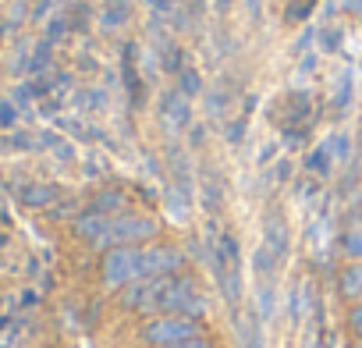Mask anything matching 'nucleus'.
<instances>
[{"label": "nucleus", "mask_w": 362, "mask_h": 348, "mask_svg": "<svg viewBox=\"0 0 362 348\" xmlns=\"http://www.w3.org/2000/svg\"><path fill=\"white\" fill-rule=\"evenodd\" d=\"M75 231L96 245V249H117V245H139V242H149L160 235V224L153 217H142V214H100V210H89L75 221Z\"/></svg>", "instance_id": "obj_1"}, {"label": "nucleus", "mask_w": 362, "mask_h": 348, "mask_svg": "<svg viewBox=\"0 0 362 348\" xmlns=\"http://www.w3.org/2000/svg\"><path fill=\"white\" fill-rule=\"evenodd\" d=\"M146 277V249L139 245H117L103 256V284L107 288H128Z\"/></svg>", "instance_id": "obj_2"}, {"label": "nucleus", "mask_w": 362, "mask_h": 348, "mask_svg": "<svg viewBox=\"0 0 362 348\" xmlns=\"http://www.w3.org/2000/svg\"><path fill=\"white\" fill-rule=\"evenodd\" d=\"M199 334H203V327L196 323V316H181V313H160L142 327V337L153 348H163V344H174V341H189V337H199Z\"/></svg>", "instance_id": "obj_3"}, {"label": "nucleus", "mask_w": 362, "mask_h": 348, "mask_svg": "<svg viewBox=\"0 0 362 348\" xmlns=\"http://www.w3.org/2000/svg\"><path fill=\"white\" fill-rule=\"evenodd\" d=\"M160 313H181V316H203L206 313V298L199 291V284L192 277H177L170 274L163 284V298H160Z\"/></svg>", "instance_id": "obj_4"}, {"label": "nucleus", "mask_w": 362, "mask_h": 348, "mask_svg": "<svg viewBox=\"0 0 362 348\" xmlns=\"http://www.w3.org/2000/svg\"><path fill=\"white\" fill-rule=\"evenodd\" d=\"M341 291H344L348 298H362V260L351 263V267L341 274Z\"/></svg>", "instance_id": "obj_5"}, {"label": "nucleus", "mask_w": 362, "mask_h": 348, "mask_svg": "<svg viewBox=\"0 0 362 348\" xmlns=\"http://www.w3.org/2000/svg\"><path fill=\"white\" fill-rule=\"evenodd\" d=\"M163 117H170V128H181V124L189 121V107H185V100H181L177 93L167 96V103H163Z\"/></svg>", "instance_id": "obj_6"}, {"label": "nucleus", "mask_w": 362, "mask_h": 348, "mask_svg": "<svg viewBox=\"0 0 362 348\" xmlns=\"http://www.w3.org/2000/svg\"><path fill=\"white\" fill-rule=\"evenodd\" d=\"M344 249H348L351 256H358V260H362V224H355V228L344 235Z\"/></svg>", "instance_id": "obj_7"}, {"label": "nucleus", "mask_w": 362, "mask_h": 348, "mask_svg": "<svg viewBox=\"0 0 362 348\" xmlns=\"http://www.w3.org/2000/svg\"><path fill=\"white\" fill-rule=\"evenodd\" d=\"M163 348H214L203 334L199 337H189V341H174V344H163Z\"/></svg>", "instance_id": "obj_8"}, {"label": "nucleus", "mask_w": 362, "mask_h": 348, "mask_svg": "<svg viewBox=\"0 0 362 348\" xmlns=\"http://www.w3.org/2000/svg\"><path fill=\"white\" fill-rule=\"evenodd\" d=\"M50 196H54V192H50V189H29V196H25V199H29V203H33V207H36V203H40V207H43V203H47V199H50Z\"/></svg>", "instance_id": "obj_9"}, {"label": "nucleus", "mask_w": 362, "mask_h": 348, "mask_svg": "<svg viewBox=\"0 0 362 348\" xmlns=\"http://www.w3.org/2000/svg\"><path fill=\"white\" fill-rule=\"evenodd\" d=\"M351 327H355V334L362 337V306H355V309H351Z\"/></svg>", "instance_id": "obj_10"}]
</instances>
